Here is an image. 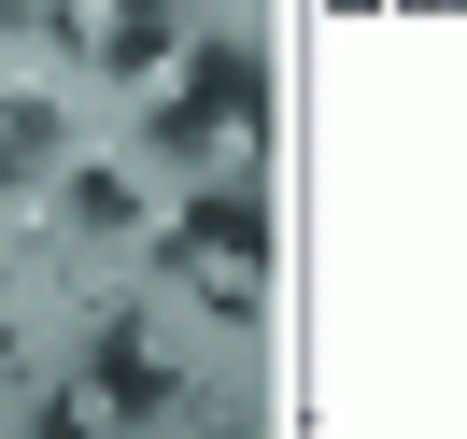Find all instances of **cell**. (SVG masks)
<instances>
[{
	"mask_svg": "<svg viewBox=\"0 0 467 439\" xmlns=\"http://www.w3.org/2000/svg\"><path fill=\"white\" fill-rule=\"evenodd\" d=\"M156 241H171V269L213 298V312H255V284H269V213L241 199V184H199Z\"/></svg>",
	"mask_w": 467,
	"mask_h": 439,
	"instance_id": "1",
	"label": "cell"
},
{
	"mask_svg": "<svg viewBox=\"0 0 467 439\" xmlns=\"http://www.w3.org/2000/svg\"><path fill=\"white\" fill-rule=\"evenodd\" d=\"M15 369H29V326H15V312H0V382H15Z\"/></svg>",
	"mask_w": 467,
	"mask_h": 439,
	"instance_id": "5",
	"label": "cell"
},
{
	"mask_svg": "<svg viewBox=\"0 0 467 439\" xmlns=\"http://www.w3.org/2000/svg\"><path fill=\"white\" fill-rule=\"evenodd\" d=\"M57 213H71L86 241H128V227H142V171H114V156H71V171H57Z\"/></svg>",
	"mask_w": 467,
	"mask_h": 439,
	"instance_id": "3",
	"label": "cell"
},
{
	"mask_svg": "<svg viewBox=\"0 0 467 439\" xmlns=\"http://www.w3.org/2000/svg\"><path fill=\"white\" fill-rule=\"evenodd\" d=\"M43 156H57V99L15 86V99H0V171H43Z\"/></svg>",
	"mask_w": 467,
	"mask_h": 439,
	"instance_id": "4",
	"label": "cell"
},
{
	"mask_svg": "<svg viewBox=\"0 0 467 439\" xmlns=\"http://www.w3.org/2000/svg\"><path fill=\"white\" fill-rule=\"evenodd\" d=\"M171 397H184V369H171V340H156L142 312H114V326H99V340H86V411H99V425H156V411H171Z\"/></svg>",
	"mask_w": 467,
	"mask_h": 439,
	"instance_id": "2",
	"label": "cell"
}]
</instances>
